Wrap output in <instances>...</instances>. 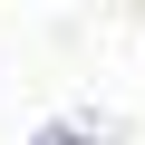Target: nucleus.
<instances>
[{
    "label": "nucleus",
    "mask_w": 145,
    "mask_h": 145,
    "mask_svg": "<svg viewBox=\"0 0 145 145\" xmlns=\"http://www.w3.org/2000/svg\"><path fill=\"white\" fill-rule=\"evenodd\" d=\"M39 145H97V135H68V126H48V135H39Z\"/></svg>",
    "instance_id": "nucleus-1"
}]
</instances>
